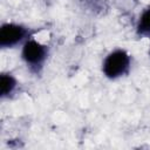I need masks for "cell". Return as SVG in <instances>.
I'll use <instances>...</instances> for the list:
<instances>
[{"instance_id":"1","label":"cell","mask_w":150,"mask_h":150,"mask_svg":"<svg viewBox=\"0 0 150 150\" xmlns=\"http://www.w3.org/2000/svg\"><path fill=\"white\" fill-rule=\"evenodd\" d=\"M130 64L129 55L121 49L110 53L103 62V71L109 79H116L127 73Z\"/></svg>"},{"instance_id":"2","label":"cell","mask_w":150,"mask_h":150,"mask_svg":"<svg viewBox=\"0 0 150 150\" xmlns=\"http://www.w3.org/2000/svg\"><path fill=\"white\" fill-rule=\"evenodd\" d=\"M27 34V30L15 23H6L0 29V45L2 47H12L20 42Z\"/></svg>"},{"instance_id":"4","label":"cell","mask_w":150,"mask_h":150,"mask_svg":"<svg viewBox=\"0 0 150 150\" xmlns=\"http://www.w3.org/2000/svg\"><path fill=\"white\" fill-rule=\"evenodd\" d=\"M137 33L139 35H145V36L150 35V7L142 13L139 21L137 23Z\"/></svg>"},{"instance_id":"5","label":"cell","mask_w":150,"mask_h":150,"mask_svg":"<svg viewBox=\"0 0 150 150\" xmlns=\"http://www.w3.org/2000/svg\"><path fill=\"white\" fill-rule=\"evenodd\" d=\"M15 84H16V82L11 75L2 74L1 79H0V93H1V95L6 96L9 93H12L14 87H15Z\"/></svg>"},{"instance_id":"3","label":"cell","mask_w":150,"mask_h":150,"mask_svg":"<svg viewBox=\"0 0 150 150\" xmlns=\"http://www.w3.org/2000/svg\"><path fill=\"white\" fill-rule=\"evenodd\" d=\"M23 60L32 66H39L46 59V48L35 40H28L22 49Z\"/></svg>"}]
</instances>
